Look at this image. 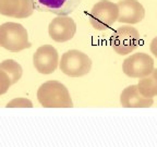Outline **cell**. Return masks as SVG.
I'll return each mask as SVG.
<instances>
[{"mask_svg": "<svg viewBox=\"0 0 157 147\" xmlns=\"http://www.w3.org/2000/svg\"><path fill=\"white\" fill-rule=\"evenodd\" d=\"M37 100L45 108L73 107V101L68 88L58 81H47L39 86Z\"/></svg>", "mask_w": 157, "mask_h": 147, "instance_id": "1", "label": "cell"}, {"mask_svg": "<svg viewBox=\"0 0 157 147\" xmlns=\"http://www.w3.org/2000/svg\"><path fill=\"white\" fill-rule=\"evenodd\" d=\"M0 47L11 52H19L31 48L29 33L22 24L7 22L0 25Z\"/></svg>", "mask_w": 157, "mask_h": 147, "instance_id": "2", "label": "cell"}, {"mask_svg": "<svg viewBox=\"0 0 157 147\" xmlns=\"http://www.w3.org/2000/svg\"><path fill=\"white\" fill-rule=\"evenodd\" d=\"M60 71L71 77H81L90 73L92 69L91 58L84 52L71 49L66 51L59 62Z\"/></svg>", "mask_w": 157, "mask_h": 147, "instance_id": "3", "label": "cell"}, {"mask_svg": "<svg viewBox=\"0 0 157 147\" xmlns=\"http://www.w3.org/2000/svg\"><path fill=\"white\" fill-rule=\"evenodd\" d=\"M119 8L117 3L108 0H101L93 6L88 12V20L91 25L97 31H105L118 21Z\"/></svg>", "mask_w": 157, "mask_h": 147, "instance_id": "4", "label": "cell"}, {"mask_svg": "<svg viewBox=\"0 0 157 147\" xmlns=\"http://www.w3.org/2000/svg\"><path fill=\"white\" fill-rule=\"evenodd\" d=\"M140 43V33L131 25L118 27L111 37V47L120 56H125L134 51Z\"/></svg>", "mask_w": 157, "mask_h": 147, "instance_id": "5", "label": "cell"}, {"mask_svg": "<svg viewBox=\"0 0 157 147\" xmlns=\"http://www.w3.org/2000/svg\"><path fill=\"white\" fill-rule=\"evenodd\" d=\"M154 70V59L145 52L133 54L122 63V71L129 77L142 78Z\"/></svg>", "mask_w": 157, "mask_h": 147, "instance_id": "6", "label": "cell"}, {"mask_svg": "<svg viewBox=\"0 0 157 147\" xmlns=\"http://www.w3.org/2000/svg\"><path fill=\"white\" fill-rule=\"evenodd\" d=\"M58 51L52 45H43L38 47L33 55V64L35 70L44 75L54 73L58 66Z\"/></svg>", "mask_w": 157, "mask_h": 147, "instance_id": "7", "label": "cell"}, {"mask_svg": "<svg viewBox=\"0 0 157 147\" xmlns=\"http://www.w3.org/2000/svg\"><path fill=\"white\" fill-rule=\"evenodd\" d=\"M76 33V23L68 15H58L49 23L48 34L57 43L71 40Z\"/></svg>", "mask_w": 157, "mask_h": 147, "instance_id": "8", "label": "cell"}, {"mask_svg": "<svg viewBox=\"0 0 157 147\" xmlns=\"http://www.w3.org/2000/svg\"><path fill=\"white\" fill-rule=\"evenodd\" d=\"M83 0H33L35 10L39 12L69 15L74 12Z\"/></svg>", "mask_w": 157, "mask_h": 147, "instance_id": "9", "label": "cell"}, {"mask_svg": "<svg viewBox=\"0 0 157 147\" xmlns=\"http://www.w3.org/2000/svg\"><path fill=\"white\" fill-rule=\"evenodd\" d=\"M35 10L33 0H0V14L14 19H26Z\"/></svg>", "mask_w": 157, "mask_h": 147, "instance_id": "10", "label": "cell"}, {"mask_svg": "<svg viewBox=\"0 0 157 147\" xmlns=\"http://www.w3.org/2000/svg\"><path fill=\"white\" fill-rule=\"evenodd\" d=\"M119 8L118 22L136 24L145 17V9L137 0H121L117 3Z\"/></svg>", "mask_w": 157, "mask_h": 147, "instance_id": "11", "label": "cell"}, {"mask_svg": "<svg viewBox=\"0 0 157 147\" xmlns=\"http://www.w3.org/2000/svg\"><path fill=\"white\" fill-rule=\"evenodd\" d=\"M120 104L124 108H150L153 106V98H146L139 91V86L130 85L125 87L120 95Z\"/></svg>", "mask_w": 157, "mask_h": 147, "instance_id": "12", "label": "cell"}, {"mask_svg": "<svg viewBox=\"0 0 157 147\" xmlns=\"http://www.w3.org/2000/svg\"><path fill=\"white\" fill-rule=\"evenodd\" d=\"M139 91L146 98H154L157 96V69H154L148 75L139 80Z\"/></svg>", "mask_w": 157, "mask_h": 147, "instance_id": "13", "label": "cell"}, {"mask_svg": "<svg viewBox=\"0 0 157 147\" xmlns=\"http://www.w3.org/2000/svg\"><path fill=\"white\" fill-rule=\"evenodd\" d=\"M0 69L9 74L11 82H12V85L17 83L22 77V66H21V64L19 62H17L13 59H7V60H3L2 62H0Z\"/></svg>", "mask_w": 157, "mask_h": 147, "instance_id": "14", "label": "cell"}, {"mask_svg": "<svg viewBox=\"0 0 157 147\" xmlns=\"http://www.w3.org/2000/svg\"><path fill=\"white\" fill-rule=\"evenodd\" d=\"M7 108H32L33 104L32 101L27 99V98H23V97H17L12 99L11 101L7 104L6 106Z\"/></svg>", "mask_w": 157, "mask_h": 147, "instance_id": "15", "label": "cell"}, {"mask_svg": "<svg viewBox=\"0 0 157 147\" xmlns=\"http://www.w3.org/2000/svg\"><path fill=\"white\" fill-rule=\"evenodd\" d=\"M11 85H12V82L9 74L0 69V96L7 93Z\"/></svg>", "mask_w": 157, "mask_h": 147, "instance_id": "16", "label": "cell"}, {"mask_svg": "<svg viewBox=\"0 0 157 147\" xmlns=\"http://www.w3.org/2000/svg\"><path fill=\"white\" fill-rule=\"evenodd\" d=\"M150 48H151V52L157 58V36L155 38H153V40L151 42Z\"/></svg>", "mask_w": 157, "mask_h": 147, "instance_id": "17", "label": "cell"}]
</instances>
